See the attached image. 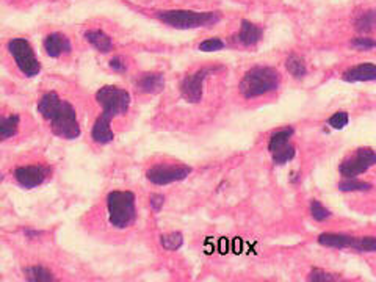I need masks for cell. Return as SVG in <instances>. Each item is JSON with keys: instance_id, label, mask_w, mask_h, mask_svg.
Listing matches in <instances>:
<instances>
[{"instance_id": "obj_1", "label": "cell", "mask_w": 376, "mask_h": 282, "mask_svg": "<svg viewBox=\"0 0 376 282\" xmlns=\"http://www.w3.org/2000/svg\"><path fill=\"white\" fill-rule=\"evenodd\" d=\"M38 113L46 121L51 122L52 132L60 138L76 140L80 137V126L77 113L70 102L51 91L41 97L38 102Z\"/></svg>"}, {"instance_id": "obj_21", "label": "cell", "mask_w": 376, "mask_h": 282, "mask_svg": "<svg viewBox=\"0 0 376 282\" xmlns=\"http://www.w3.org/2000/svg\"><path fill=\"white\" fill-rule=\"evenodd\" d=\"M160 243L162 247L168 251H176L183 244V235L181 232H171V234H166L160 237Z\"/></svg>"}, {"instance_id": "obj_4", "label": "cell", "mask_w": 376, "mask_h": 282, "mask_svg": "<svg viewBox=\"0 0 376 282\" xmlns=\"http://www.w3.org/2000/svg\"><path fill=\"white\" fill-rule=\"evenodd\" d=\"M96 101L102 106V115L97 122L108 124L118 116H124L131 107V94L129 91L118 87H104L96 93Z\"/></svg>"}, {"instance_id": "obj_7", "label": "cell", "mask_w": 376, "mask_h": 282, "mask_svg": "<svg viewBox=\"0 0 376 282\" xmlns=\"http://www.w3.org/2000/svg\"><path fill=\"white\" fill-rule=\"evenodd\" d=\"M190 173H192V168L187 167V165L157 163L147 169L146 177L147 181L156 183V185H168V183L187 179Z\"/></svg>"}, {"instance_id": "obj_31", "label": "cell", "mask_w": 376, "mask_h": 282, "mask_svg": "<svg viewBox=\"0 0 376 282\" xmlns=\"http://www.w3.org/2000/svg\"><path fill=\"white\" fill-rule=\"evenodd\" d=\"M110 67H112L113 71H124L126 69V63L124 61H122V58L120 57H116L113 60H110Z\"/></svg>"}, {"instance_id": "obj_11", "label": "cell", "mask_w": 376, "mask_h": 282, "mask_svg": "<svg viewBox=\"0 0 376 282\" xmlns=\"http://www.w3.org/2000/svg\"><path fill=\"white\" fill-rule=\"evenodd\" d=\"M15 177L24 188H35L46 181L47 169L40 165H27V167L16 168Z\"/></svg>"}, {"instance_id": "obj_14", "label": "cell", "mask_w": 376, "mask_h": 282, "mask_svg": "<svg viewBox=\"0 0 376 282\" xmlns=\"http://www.w3.org/2000/svg\"><path fill=\"white\" fill-rule=\"evenodd\" d=\"M357 242H359V238L342 235V234H322L318 237V243L322 244V247L337 248V249H343V248L357 249Z\"/></svg>"}, {"instance_id": "obj_28", "label": "cell", "mask_w": 376, "mask_h": 282, "mask_svg": "<svg viewBox=\"0 0 376 282\" xmlns=\"http://www.w3.org/2000/svg\"><path fill=\"white\" fill-rule=\"evenodd\" d=\"M311 281H318V282H329V281H338L336 274L326 273L323 269H313V272L309 274Z\"/></svg>"}, {"instance_id": "obj_3", "label": "cell", "mask_w": 376, "mask_h": 282, "mask_svg": "<svg viewBox=\"0 0 376 282\" xmlns=\"http://www.w3.org/2000/svg\"><path fill=\"white\" fill-rule=\"evenodd\" d=\"M158 19L168 24L172 28L188 30L199 27H212L218 24L221 16L215 11H190V10H170L158 13Z\"/></svg>"}, {"instance_id": "obj_19", "label": "cell", "mask_w": 376, "mask_h": 282, "mask_svg": "<svg viewBox=\"0 0 376 282\" xmlns=\"http://www.w3.org/2000/svg\"><path fill=\"white\" fill-rule=\"evenodd\" d=\"M24 273H26V278L28 281H33V282H51V281H55L54 274L44 267H30V268H26V272H24Z\"/></svg>"}, {"instance_id": "obj_20", "label": "cell", "mask_w": 376, "mask_h": 282, "mask_svg": "<svg viewBox=\"0 0 376 282\" xmlns=\"http://www.w3.org/2000/svg\"><path fill=\"white\" fill-rule=\"evenodd\" d=\"M286 67L295 78H303L307 72L304 61L301 60L300 57H297V55H291V57L287 58Z\"/></svg>"}, {"instance_id": "obj_17", "label": "cell", "mask_w": 376, "mask_h": 282, "mask_svg": "<svg viewBox=\"0 0 376 282\" xmlns=\"http://www.w3.org/2000/svg\"><path fill=\"white\" fill-rule=\"evenodd\" d=\"M85 40L102 53H107L113 49L112 38L106 32H102V30H88L85 33Z\"/></svg>"}, {"instance_id": "obj_24", "label": "cell", "mask_w": 376, "mask_h": 282, "mask_svg": "<svg viewBox=\"0 0 376 282\" xmlns=\"http://www.w3.org/2000/svg\"><path fill=\"white\" fill-rule=\"evenodd\" d=\"M311 213L313 219H317V222H325V219L331 218V212L317 199H313L311 202Z\"/></svg>"}, {"instance_id": "obj_16", "label": "cell", "mask_w": 376, "mask_h": 282, "mask_svg": "<svg viewBox=\"0 0 376 282\" xmlns=\"http://www.w3.org/2000/svg\"><path fill=\"white\" fill-rule=\"evenodd\" d=\"M165 87V78L162 74L152 72V74H145L138 81V88L145 94H157Z\"/></svg>"}, {"instance_id": "obj_25", "label": "cell", "mask_w": 376, "mask_h": 282, "mask_svg": "<svg viewBox=\"0 0 376 282\" xmlns=\"http://www.w3.org/2000/svg\"><path fill=\"white\" fill-rule=\"evenodd\" d=\"M348 121H350V118H348L347 112H337V113H334L331 116L328 124L332 128H337V131H341V128H343L345 126L348 124Z\"/></svg>"}, {"instance_id": "obj_18", "label": "cell", "mask_w": 376, "mask_h": 282, "mask_svg": "<svg viewBox=\"0 0 376 282\" xmlns=\"http://www.w3.org/2000/svg\"><path fill=\"white\" fill-rule=\"evenodd\" d=\"M21 119L17 115H10L7 118H0V141L13 138L19 131Z\"/></svg>"}, {"instance_id": "obj_2", "label": "cell", "mask_w": 376, "mask_h": 282, "mask_svg": "<svg viewBox=\"0 0 376 282\" xmlns=\"http://www.w3.org/2000/svg\"><path fill=\"white\" fill-rule=\"evenodd\" d=\"M281 85L279 71L270 66H256L243 76L240 82V93L245 99H254L276 91Z\"/></svg>"}, {"instance_id": "obj_12", "label": "cell", "mask_w": 376, "mask_h": 282, "mask_svg": "<svg viewBox=\"0 0 376 282\" xmlns=\"http://www.w3.org/2000/svg\"><path fill=\"white\" fill-rule=\"evenodd\" d=\"M44 49L46 53L52 58H58L63 53L71 52V41L61 33H51L46 36L44 40Z\"/></svg>"}, {"instance_id": "obj_23", "label": "cell", "mask_w": 376, "mask_h": 282, "mask_svg": "<svg viewBox=\"0 0 376 282\" xmlns=\"http://www.w3.org/2000/svg\"><path fill=\"white\" fill-rule=\"evenodd\" d=\"M356 28L362 33H368L375 28V11L368 10L366 13H362L356 21Z\"/></svg>"}, {"instance_id": "obj_6", "label": "cell", "mask_w": 376, "mask_h": 282, "mask_svg": "<svg viewBox=\"0 0 376 282\" xmlns=\"http://www.w3.org/2000/svg\"><path fill=\"white\" fill-rule=\"evenodd\" d=\"M8 51L11 57L15 58L17 67L26 77H35L40 74L41 65L38 58L35 57L33 47L24 38H13L8 41Z\"/></svg>"}, {"instance_id": "obj_9", "label": "cell", "mask_w": 376, "mask_h": 282, "mask_svg": "<svg viewBox=\"0 0 376 282\" xmlns=\"http://www.w3.org/2000/svg\"><path fill=\"white\" fill-rule=\"evenodd\" d=\"M376 163V154L372 148H359L356 149L353 156H350L348 158L341 163V174L347 179H351V177H356L362 173H366L370 168Z\"/></svg>"}, {"instance_id": "obj_26", "label": "cell", "mask_w": 376, "mask_h": 282, "mask_svg": "<svg viewBox=\"0 0 376 282\" xmlns=\"http://www.w3.org/2000/svg\"><path fill=\"white\" fill-rule=\"evenodd\" d=\"M223 47H224V42L221 41L220 38H211V40H206V41L201 42L199 51H202V52H217V51H221Z\"/></svg>"}, {"instance_id": "obj_5", "label": "cell", "mask_w": 376, "mask_h": 282, "mask_svg": "<svg viewBox=\"0 0 376 282\" xmlns=\"http://www.w3.org/2000/svg\"><path fill=\"white\" fill-rule=\"evenodd\" d=\"M108 222L116 229H126L137 218L135 194L132 192H112L107 198Z\"/></svg>"}, {"instance_id": "obj_13", "label": "cell", "mask_w": 376, "mask_h": 282, "mask_svg": "<svg viewBox=\"0 0 376 282\" xmlns=\"http://www.w3.org/2000/svg\"><path fill=\"white\" fill-rule=\"evenodd\" d=\"M342 78L345 82H373L376 78V67L373 63H361L357 66L350 67L343 72Z\"/></svg>"}, {"instance_id": "obj_8", "label": "cell", "mask_w": 376, "mask_h": 282, "mask_svg": "<svg viewBox=\"0 0 376 282\" xmlns=\"http://www.w3.org/2000/svg\"><path fill=\"white\" fill-rule=\"evenodd\" d=\"M292 135H293L292 127L281 128V131L271 135L268 151L271 152V157H273V162L276 165H284L287 162H291L295 157V146L291 143Z\"/></svg>"}, {"instance_id": "obj_27", "label": "cell", "mask_w": 376, "mask_h": 282, "mask_svg": "<svg viewBox=\"0 0 376 282\" xmlns=\"http://www.w3.org/2000/svg\"><path fill=\"white\" fill-rule=\"evenodd\" d=\"M357 251H361V253H375L376 251L375 237L359 238V242H357Z\"/></svg>"}, {"instance_id": "obj_22", "label": "cell", "mask_w": 376, "mask_h": 282, "mask_svg": "<svg viewBox=\"0 0 376 282\" xmlns=\"http://www.w3.org/2000/svg\"><path fill=\"white\" fill-rule=\"evenodd\" d=\"M338 188H341L342 192H368V190H372V183L356 181L354 177H351V179L338 183Z\"/></svg>"}, {"instance_id": "obj_29", "label": "cell", "mask_w": 376, "mask_h": 282, "mask_svg": "<svg viewBox=\"0 0 376 282\" xmlns=\"http://www.w3.org/2000/svg\"><path fill=\"white\" fill-rule=\"evenodd\" d=\"M351 46L359 49V51H370V49L375 47V41L372 38H363V36H361V38L351 41Z\"/></svg>"}, {"instance_id": "obj_15", "label": "cell", "mask_w": 376, "mask_h": 282, "mask_svg": "<svg viewBox=\"0 0 376 282\" xmlns=\"http://www.w3.org/2000/svg\"><path fill=\"white\" fill-rule=\"evenodd\" d=\"M262 36H263V30L261 27L250 21H242V27H240V33L237 38L243 46L257 44V42L262 40Z\"/></svg>"}, {"instance_id": "obj_10", "label": "cell", "mask_w": 376, "mask_h": 282, "mask_svg": "<svg viewBox=\"0 0 376 282\" xmlns=\"http://www.w3.org/2000/svg\"><path fill=\"white\" fill-rule=\"evenodd\" d=\"M212 72H215V67H202V69L196 71L195 74L185 77L181 85V93L183 99H187L188 102H199L206 78L209 77V74H212Z\"/></svg>"}, {"instance_id": "obj_30", "label": "cell", "mask_w": 376, "mask_h": 282, "mask_svg": "<svg viewBox=\"0 0 376 282\" xmlns=\"http://www.w3.org/2000/svg\"><path fill=\"white\" fill-rule=\"evenodd\" d=\"M163 202H165V198H163L162 194H152V196H151V207H152L156 212H158L160 208H162Z\"/></svg>"}]
</instances>
